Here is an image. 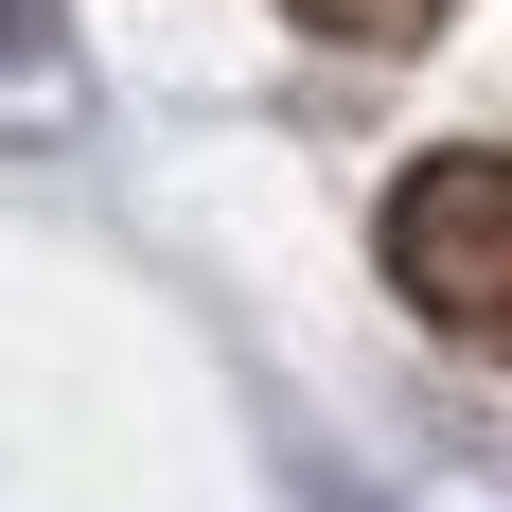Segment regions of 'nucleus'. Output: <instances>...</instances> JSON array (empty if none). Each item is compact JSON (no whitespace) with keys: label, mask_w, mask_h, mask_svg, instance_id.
<instances>
[{"label":"nucleus","mask_w":512,"mask_h":512,"mask_svg":"<svg viewBox=\"0 0 512 512\" xmlns=\"http://www.w3.org/2000/svg\"><path fill=\"white\" fill-rule=\"evenodd\" d=\"M371 248H389V301H407L442 354L512 371V142H442V159H407Z\"/></svg>","instance_id":"nucleus-1"},{"label":"nucleus","mask_w":512,"mask_h":512,"mask_svg":"<svg viewBox=\"0 0 512 512\" xmlns=\"http://www.w3.org/2000/svg\"><path fill=\"white\" fill-rule=\"evenodd\" d=\"M0 89L53 106V18H36V0H0Z\"/></svg>","instance_id":"nucleus-3"},{"label":"nucleus","mask_w":512,"mask_h":512,"mask_svg":"<svg viewBox=\"0 0 512 512\" xmlns=\"http://www.w3.org/2000/svg\"><path fill=\"white\" fill-rule=\"evenodd\" d=\"M283 18H301V36H336V53H424L460 0H283Z\"/></svg>","instance_id":"nucleus-2"}]
</instances>
